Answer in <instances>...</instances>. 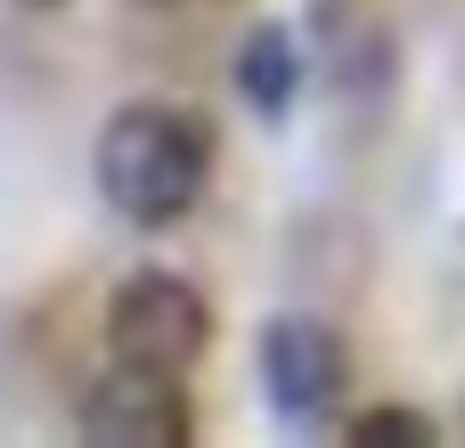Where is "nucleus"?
<instances>
[{
    "label": "nucleus",
    "mask_w": 465,
    "mask_h": 448,
    "mask_svg": "<svg viewBox=\"0 0 465 448\" xmlns=\"http://www.w3.org/2000/svg\"><path fill=\"white\" fill-rule=\"evenodd\" d=\"M213 343V302L172 278V269H139L106 294V359L114 367H155V375H188Z\"/></svg>",
    "instance_id": "obj_2"
},
{
    "label": "nucleus",
    "mask_w": 465,
    "mask_h": 448,
    "mask_svg": "<svg viewBox=\"0 0 465 448\" xmlns=\"http://www.w3.org/2000/svg\"><path fill=\"white\" fill-rule=\"evenodd\" d=\"M319 57H327V82L360 106L392 90V33H384V16H368V0H327Z\"/></svg>",
    "instance_id": "obj_5"
},
{
    "label": "nucleus",
    "mask_w": 465,
    "mask_h": 448,
    "mask_svg": "<svg viewBox=\"0 0 465 448\" xmlns=\"http://www.w3.org/2000/svg\"><path fill=\"white\" fill-rule=\"evenodd\" d=\"M351 441L360 448H376V441H441V424L417 416V408H368V416H351Z\"/></svg>",
    "instance_id": "obj_7"
},
{
    "label": "nucleus",
    "mask_w": 465,
    "mask_h": 448,
    "mask_svg": "<svg viewBox=\"0 0 465 448\" xmlns=\"http://www.w3.org/2000/svg\"><path fill=\"white\" fill-rule=\"evenodd\" d=\"M25 8H57V0H25Z\"/></svg>",
    "instance_id": "obj_8"
},
{
    "label": "nucleus",
    "mask_w": 465,
    "mask_h": 448,
    "mask_svg": "<svg viewBox=\"0 0 465 448\" xmlns=\"http://www.w3.org/2000/svg\"><path fill=\"white\" fill-rule=\"evenodd\" d=\"M351 392V351L327 318L311 310H286L262 326V400L286 416V424H327Z\"/></svg>",
    "instance_id": "obj_3"
},
{
    "label": "nucleus",
    "mask_w": 465,
    "mask_h": 448,
    "mask_svg": "<svg viewBox=\"0 0 465 448\" xmlns=\"http://www.w3.org/2000/svg\"><path fill=\"white\" fill-rule=\"evenodd\" d=\"M90 171H98V196L131 220V229H172L204 204V180H213V131L204 114L188 106H163V98H131L106 114L98 147H90Z\"/></svg>",
    "instance_id": "obj_1"
},
{
    "label": "nucleus",
    "mask_w": 465,
    "mask_h": 448,
    "mask_svg": "<svg viewBox=\"0 0 465 448\" xmlns=\"http://www.w3.org/2000/svg\"><path fill=\"white\" fill-rule=\"evenodd\" d=\"M237 98L262 114V122H286L294 98H302V49L286 24H253L237 41Z\"/></svg>",
    "instance_id": "obj_6"
},
{
    "label": "nucleus",
    "mask_w": 465,
    "mask_h": 448,
    "mask_svg": "<svg viewBox=\"0 0 465 448\" xmlns=\"http://www.w3.org/2000/svg\"><path fill=\"white\" fill-rule=\"evenodd\" d=\"M188 433H196V408L155 367H114L82 400V441L90 448H180Z\"/></svg>",
    "instance_id": "obj_4"
}]
</instances>
